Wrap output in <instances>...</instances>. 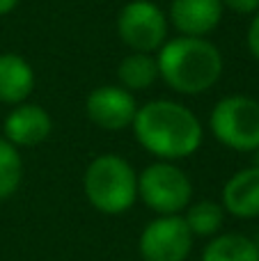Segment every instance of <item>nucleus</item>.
Wrapping results in <instances>:
<instances>
[{"label": "nucleus", "mask_w": 259, "mask_h": 261, "mask_svg": "<svg viewBox=\"0 0 259 261\" xmlns=\"http://www.w3.org/2000/svg\"><path fill=\"white\" fill-rule=\"evenodd\" d=\"M223 208L234 218H259V170L246 167L229 176L223 188Z\"/></svg>", "instance_id": "nucleus-11"}, {"label": "nucleus", "mask_w": 259, "mask_h": 261, "mask_svg": "<svg viewBox=\"0 0 259 261\" xmlns=\"http://www.w3.org/2000/svg\"><path fill=\"white\" fill-rule=\"evenodd\" d=\"M23 179V161L18 149L0 138V199L12 197Z\"/></svg>", "instance_id": "nucleus-16"}, {"label": "nucleus", "mask_w": 259, "mask_h": 261, "mask_svg": "<svg viewBox=\"0 0 259 261\" xmlns=\"http://www.w3.org/2000/svg\"><path fill=\"white\" fill-rule=\"evenodd\" d=\"M138 197L159 216H179L191 204L193 184L182 167L168 161H159L140 172Z\"/></svg>", "instance_id": "nucleus-5"}, {"label": "nucleus", "mask_w": 259, "mask_h": 261, "mask_svg": "<svg viewBox=\"0 0 259 261\" xmlns=\"http://www.w3.org/2000/svg\"><path fill=\"white\" fill-rule=\"evenodd\" d=\"M18 5V0H0V16H5V14H9L14 7Z\"/></svg>", "instance_id": "nucleus-19"}, {"label": "nucleus", "mask_w": 259, "mask_h": 261, "mask_svg": "<svg viewBox=\"0 0 259 261\" xmlns=\"http://www.w3.org/2000/svg\"><path fill=\"white\" fill-rule=\"evenodd\" d=\"M170 18L184 37H204L223 18L220 0H172Z\"/></svg>", "instance_id": "nucleus-10"}, {"label": "nucleus", "mask_w": 259, "mask_h": 261, "mask_svg": "<svg viewBox=\"0 0 259 261\" xmlns=\"http://www.w3.org/2000/svg\"><path fill=\"white\" fill-rule=\"evenodd\" d=\"M223 7H229L237 14H257L259 12V0H220Z\"/></svg>", "instance_id": "nucleus-17"}, {"label": "nucleus", "mask_w": 259, "mask_h": 261, "mask_svg": "<svg viewBox=\"0 0 259 261\" xmlns=\"http://www.w3.org/2000/svg\"><path fill=\"white\" fill-rule=\"evenodd\" d=\"M5 140L14 147H37L53 130V119L41 106L37 103H18L5 117Z\"/></svg>", "instance_id": "nucleus-9"}, {"label": "nucleus", "mask_w": 259, "mask_h": 261, "mask_svg": "<svg viewBox=\"0 0 259 261\" xmlns=\"http://www.w3.org/2000/svg\"><path fill=\"white\" fill-rule=\"evenodd\" d=\"M252 167H257V170H259V149L255 151V165H252Z\"/></svg>", "instance_id": "nucleus-20"}, {"label": "nucleus", "mask_w": 259, "mask_h": 261, "mask_svg": "<svg viewBox=\"0 0 259 261\" xmlns=\"http://www.w3.org/2000/svg\"><path fill=\"white\" fill-rule=\"evenodd\" d=\"M35 90L30 62L16 53H0V103L18 106Z\"/></svg>", "instance_id": "nucleus-12"}, {"label": "nucleus", "mask_w": 259, "mask_h": 261, "mask_svg": "<svg viewBox=\"0 0 259 261\" xmlns=\"http://www.w3.org/2000/svg\"><path fill=\"white\" fill-rule=\"evenodd\" d=\"M131 126L142 149L168 163L193 156L202 144L200 119L177 101H149L138 108Z\"/></svg>", "instance_id": "nucleus-1"}, {"label": "nucleus", "mask_w": 259, "mask_h": 261, "mask_svg": "<svg viewBox=\"0 0 259 261\" xmlns=\"http://www.w3.org/2000/svg\"><path fill=\"white\" fill-rule=\"evenodd\" d=\"M214 138L234 151L259 149V101L232 94L214 106L209 117Z\"/></svg>", "instance_id": "nucleus-4"}, {"label": "nucleus", "mask_w": 259, "mask_h": 261, "mask_svg": "<svg viewBox=\"0 0 259 261\" xmlns=\"http://www.w3.org/2000/svg\"><path fill=\"white\" fill-rule=\"evenodd\" d=\"M117 78L122 83L124 90L128 92H142L159 78V64L151 53H128L126 58L119 62Z\"/></svg>", "instance_id": "nucleus-13"}, {"label": "nucleus", "mask_w": 259, "mask_h": 261, "mask_svg": "<svg viewBox=\"0 0 259 261\" xmlns=\"http://www.w3.org/2000/svg\"><path fill=\"white\" fill-rule=\"evenodd\" d=\"M184 220H186L193 236L209 239V236L218 234L220 227H223L225 208H223V204H218V202L202 199V202H197V204H188Z\"/></svg>", "instance_id": "nucleus-15"}, {"label": "nucleus", "mask_w": 259, "mask_h": 261, "mask_svg": "<svg viewBox=\"0 0 259 261\" xmlns=\"http://www.w3.org/2000/svg\"><path fill=\"white\" fill-rule=\"evenodd\" d=\"M122 41L136 53H154L168 41V18L151 0H131L117 16Z\"/></svg>", "instance_id": "nucleus-6"}, {"label": "nucleus", "mask_w": 259, "mask_h": 261, "mask_svg": "<svg viewBox=\"0 0 259 261\" xmlns=\"http://www.w3.org/2000/svg\"><path fill=\"white\" fill-rule=\"evenodd\" d=\"M83 190L87 202L99 213L122 216L138 199V174L126 158L101 153L87 165Z\"/></svg>", "instance_id": "nucleus-3"}, {"label": "nucleus", "mask_w": 259, "mask_h": 261, "mask_svg": "<svg viewBox=\"0 0 259 261\" xmlns=\"http://www.w3.org/2000/svg\"><path fill=\"white\" fill-rule=\"evenodd\" d=\"M159 76L174 92L195 96L211 90L223 73V55L204 37H174L159 48Z\"/></svg>", "instance_id": "nucleus-2"}, {"label": "nucleus", "mask_w": 259, "mask_h": 261, "mask_svg": "<svg viewBox=\"0 0 259 261\" xmlns=\"http://www.w3.org/2000/svg\"><path fill=\"white\" fill-rule=\"evenodd\" d=\"M202 261H259L257 245L243 234H220L209 241Z\"/></svg>", "instance_id": "nucleus-14"}, {"label": "nucleus", "mask_w": 259, "mask_h": 261, "mask_svg": "<svg viewBox=\"0 0 259 261\" xmlns=\"http://www.w3.org/2000/svg\"><path fill=\"white\" fill-rule=\"evenodd\" d=\"M193 239L184 216H159L145 225L138 250L142 261H186Z\"/></svg>", "instance_id": "nucleus-7"}, {"label": "nucleus", "mask_w": 259, "mask_h": 261, "mask_svg": "<svg viewBox=\"0 0 259 261\" xmlns=\"http://www.w3.org/2000/svg\"><path fill=\"white\" fill-rule=\"evenodd\" d=\"M85 113L92 124L103 130H124L133 124L138 103L122 85H101L87 94Z\"/></svg>", "instance_id": "nucleus-8"}, {"label": "nucleus", "mask_w": 259, "mask_h": 261, "mask_svg": "<svg viewBox=\"0 0 259 261\" xmlns=\"http://www.w3.org/2000/svg\"><path fill=\"white\" fill-rule=\"evenodd\" d=\"M248 48H250L252 58L259 60V12L252 16L250 28H248Z\"/></svg>", "instance_id": "nucleus-18"}, {"label": "nucleus", "mask_w": 259, "mask_h": 261, "mask_svg": "<svg viewBox=\"0 0 259 261\" xmlns=\"http://www.w3.org/2000/svg\"><path fill=\"white\" fill-rule=\"evenodd\" d=\"M252 241H255V245H257V252H259V234L255 236V239H252Z\"/></svg>", "instance_id": "nucleus-21"}]
</instances>
